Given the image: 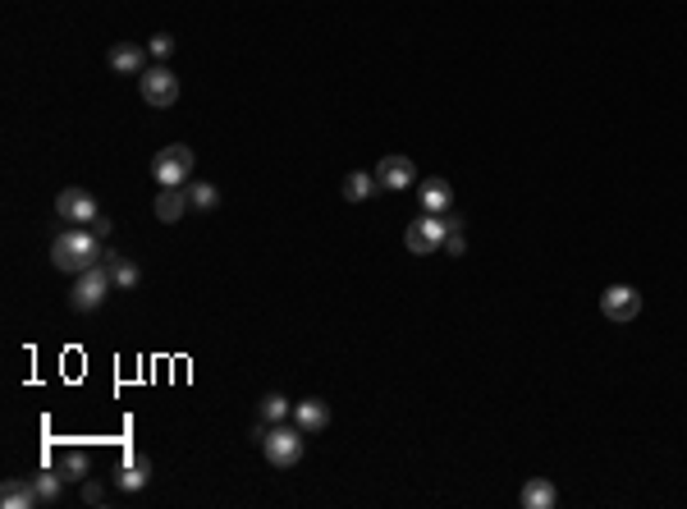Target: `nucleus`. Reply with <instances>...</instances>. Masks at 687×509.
<instances>
[{
  "label": "nucleus",
  "mask_w": 687,
  "mask_h": 509,
  "mask_svg": "<svg viewBox=\"0 0 687 509\" xmlns=\"http://www.w3.org/2000/svg\"><path fill=\"white\" fill-rule=\"evenodd\" d=\"M101 248L106 244L88 225H69L64 234H56V244H51V266L69 271V276H83V271H92L101 262Z\"/></svg>",
  "instance_id": "nucleus-1"
},
{
  "label": "nucleus",
  "mask_w": 687,
  "mask_h": 509,
  "mask_svg": "<svg viewBox=\"0 0 687 509\" xmlns=\"http://www.w3.org/2000/svg\"><path fill=\"white\" fill-rule=\"evenodd\" d=\"M303 445H307V432L294 422H271V436H266V445H262V454L275 463V468H294L298 459H303Z\"/></svg>",
  "instance_id": "nucleus-2"
},
{
  "label": "nucleus",
  "mask_w": 687,
  "mask_h": 509,
  "mask_svg": "<svg viewBox=\"0 0 687 509\" xmlns=\"http://www.w3.org/2000/svg\"><path fill=\"white\" fill-rule=\"evenodd\" d=\"M450 225H454V216H431V211H426L422 220L408 225L403 244H408V253H417V257H431V253L444 248V234H450Z\"/></svg>",
  "instance_id": "nucleus-3"
},
{
  "label": "nucleus",
  "mask_w": 687,
  "mask_h": 509,
  "mask_svg": "<svg viewBox=\"0 0 687 509\" xmlns=\"http://www.w3.org/2000/svg\"><path fill=\"white\" fill-rule=\"evenodd\" d=\"M110 285H115V271H110L106 262H97L92 271H83V276H78V285H73V294H69V303H73L78 312H97V307L106 303V294H110Z\"/></svg>",
  "instance_id": "nucleus-4"
},
{
  "label": "nucleus",
  "mask_w": 687,
  "mask_h": 509,
  "mask_svg": "<svg viewBox=\"0 0 687 509\" xmlns=\"http://www.w3.org/2000/svg\"><path fill=\"white\" fill-rule=\"evenodd\" d=\"M188 175H193V147H184V142L166 147V151H160L156 161H151V179H156L160 188H184Z\"/></svg>",
  "instance_id": "nucleus-5"
},
{
  "label": "nucleus",
  "mask_w": 687,
  "mask_h": 509,
  "mask_svg": "<svg viewBox=\"0 0 687 509\" xmlns=\"http://www.w3.org/2000/svg\"><path fill=\"white\" fill-rule=\"evenodd\" d=\"M138 88H142V101L156 106V110H166V106L179 101V78H175V69H166V65H147V69L138 73Z\"/></svg>",
  "instance_id": "nucleus-6"
},
{
  "label": "nucleus",
  "mask_w": 687,
  "mask_h": 509,
  "mask_svg": "<svg viewBox=\"0 0 687 509\" xmlns=\"http://www.w3.org/2000/svg\"><path fill=\"white\" fill-rule=\"evenodd\" d=\"M56 211H60V220H73V225H92L101 216V207L88 188H64L56 198Z\"/></svg>",
  "instance_id": "nucleus-7"
},
{
  "label": "nucleus",
  "mask_w": 687,
  "mask_h": 509,
  "mask_svg": "<svg viewBox=\"0 0 687 509\" xmlns=\"http://www.w3.org/2000/svg\"><path fill=\"white\" fill-rule=\"evenodd\" d=\"M600 312L610 322H637V312H641V294L632 285H610L600 294Z\"/></svg>",
  "instance_id": "nucleus-8"
},
{
  "label": "nucleus",
  "mask_w": 687,
  "mask_h": 509,
  "mask_svg": "<svg viewBox=\"0 0 687 509\" xmlns=\"http://www.w3.org/2000/svg\"><path fill=\"white\" fill-rule=\"evenodd\" d=\"M376 184L399 193V188L417 184V166L408 161V156H381V166H376Z\"/></svg>",
  "instance_id": "nucleus-9"
},
{
  "label": "nucleus",
  "mask_w": 687,
  "mask_h": 509,
  "mask_svg": "<svg viewBox=\"0 0 687 509\" xmlns=\"http://www.w3.org/2000/svg\"><path fill=\"white\" fill-rule=\"evenodd\" d=\"M417 198H422V211H431V216H450L454 211V188H450V179H422L417 184Z\"/></svg>",
  "instance_id": "nucleus-10"
},
{
  "label": "nucleus",
  "mask_w": 687,
  "mask_h": 509,
  "mask_svg": "<svg viewBox=\"0 0 687 509\" xmlns=\"http://www.w3.org/2000/svg\"><path fill=\"white\" fill-rule=\"evenodd\" d=\"M193 203H188V188H160L156 193V220H166V225H175V220H184V211H188Z\"/></svg>",
  "instance_id": "nucleus-11"
},
{
  "label": "nucleus",
  "mask_w": 687,
  "mask_h": 509,
  "mask_svg": "<svg viewBox=\"0 0 687 509\" xmlns=\"http://www.w3.org/2000/svg\"><path fill=\"white\" fill-rule=\"evenodd\" d=\"M147 47H138V42H119V47H110V69L115 73H142L147 69Z\"/></svg>",
  "instance_id": "nucleus-12"
},
{
  "label": "nucleus",
  "mask_w": 687,
  "mask_h": 509,
  "mask_svg": "<svg viewBox=\"0 0 687 509\" xmlns=\"http://www.w3.org/2000/svg\"><path fill=\"white\" fill-rule=\"evenodd\" d=\"M294 422L303 427L307 436L312 432H326V427H331V409L321 404V400H303V404H294Z\"/></svg>",
  "instance_id": "nucleus-13"
},
{
  "label": "nucleus",
  "mask_w": 687,
  "mask_h": 509,
  "mask_svg": "<svg viewBox=\"0 0 687 509\" xmlns=\"http://www.w3.org/2000/svg\"><path fill=\"white\" fill-rule=\"evenodd\" d=\"M0 505H5V509H32V505H42V496H37L32 478H28V482L10 478L5 487H0Z\"/></svg>",
  "instance_id": "nucleus-14"
},
{
  "label": "nucleus",
  "mask_w": 687,
  "mask_h": 509,
  "mask_svg": "<svg viewBox=\"0 0 687 509\" xmlns=\"http://www.w3.org/2000/svg\"><path fill=\"white\" fill-rule=\"evenodd\" d=\"M56 468H60V473H64V482H83L88 478V450H78V445H69V450H60L56 454Z\"/></svg>",
  "instance_id": "nucleus-15"
},
{
  "label": "nucleus",
  "mask_w": 687,
  "mask_h": 509,
  "mask_svg": "<svg viewBox=\"0 0 687 509\" xmlns=\"http://www.w3.org/2000/svg\"><path fill=\"white\" fill-rule=\"evenodd\" d=\"M554 500H559V491H554L550 478H532L528 487H522V505H528V509H550Z\"/></svg>",
  "instance_id": "nucleus-16"
},
{
  "label": "nucleus",
  "mask_w": 687,
  "mask_h": 509,
  "mask_svg": "<svg viewBox=\"0 0 687 509\" xmlns=\"http://www.w3.org/2000/svg\"><path fill=\"white\" fill-rule=\"evenodd\" d=\"M147 478H151V463H147L142 454H133L125 468H119V478H115V482L125 487V491H142V487H147Z\"/></svg>",
  "instance_id": "nucleus-17"
},
{
  "label": "nucleus",
  "mask_w": 687,
  "mask_h": 509,
  "mask_svg": "<svg viewBox=\"0 0 687 509\" xmlns=\"http://www.w3.org/2000/svg\"><path fill=\"white\" fill-rule=\"evenodd\" d=\"M376 188H381V184H376V175H362V170L344 175V198H348V203H367Z\"/></svg>",
  "instance_id": "nucleus-18"
},
{
  "label": "nucleus",
  "mask_w": 687,
  "mask_h": 509,
  "mask_svg": "<svg viewBox=\"0 0 687 509\" xmlns=\"http://www.w3.org/2000/svg\"><path fill=\"white\" fill-rule=\"evenodd\" d=\"M32 487H37V496H42V505H56L60 500V487H64V473H60V468H56V473H51V468H42V473L32 478Z\"/></svg>",
  "instance_id": "nucleus-19"
},
{
  "label": "nucleus",
  "mask_w": 687,
  "mask_h": 509,
  "mask_svg": "<svg viewBox=\"0 0 687 509\" xmlns=\"http://www.w3.org/2000/svg\"><path fill=\"white\" fill-rule=\"evenodd\" d=\"M257 413H262L266 422H289V418H294V404H289L285 395H266V400L257 404Z\"/></svg>",
  "instance_id": "nucleus-20"
},
{
  "label": "nucleus",
  "mask_w": 687,
  "mask_h": 509,
  "mask_svg": "<svg viewBox=\"0 0 687 509\" xmlns=\"http://www.w3.org/2000/svg\"><path fill=\"white\" fill-rule=\"evenodd\" d=\"M188 203L202 207V211H211L220 203V193H216V184H188Z\"/></svg>",
  "instance_id": "nucleus-21"
},
{
  "label": "nucleus",
  "mask_w": 687,
  "mask_h": 509,
  "mask_svg": "<svg viewBox=\"0 0 687 509\" xmlns=\"http://www.w3.org/2000/svg\"><path fill=\"white\" fill-rule=\"evenodd\" d=\"M444 253H450V257H463V253H468V234H463L459 220L450 225V234H444Z\"/></svg>",
  "instance_id": "nucleus-22"
},
{
  "label": "nucleus",
  "mask_w": 687,
  "mask_h": 509,
  "mask_svg": "<svg viewBox=\"0 0 687 509\" xmlns=\"http://www.w3.org/2000/svg\"><path fill=\"white\" fill-rule=\"evenodd\" d=\"M138 280H142V271H138L133 262H119V266H115V285H119V289H138Z\"/></svg>",
  "instance_id": "nucleus-23"
},
{
  "label": "nucleus",
  "mask_w": 687,
  "mask_h": 509,
  "mask_svg": "<svg viewBox=\"0 0 687 509\" xmlns=\"http://www.w3.org/2000/svg\"><path fill=\"white\" fill-rule=\"evenodd\" d=\"M147 51H151L156 60H166V56L175 51V37H170V32H156V37H151V42H147Z\"/></svg>",
  "instance_id": "nucleus-24"
},
{
  "label": "nucleus",
  "mask_w": 687,
  "mask_h": 509,
  "mask_svg": "<svg viewBox=\"0 0 687 509\" xmlns=\"http://www.w3.org/2000/svg\"><path fill=\"white\" fill-rule=\"evenodd\" d=\"M266 436H271V422L262 418V422L253 427V432H248V441H253V445H266Z\"/></svg>",
  "instance_id": "nucleus-25"
},
{
  "label": "nucleus",
  "mask_w": 687,
  "mask_h": 509,
  "mask_svg": "<svg viewBox=\"0 0 687 509\" xmlns=\"http://www.w3.org/2000/svg\"><path fill=\"white\" fill-rule=\"evenodd\" d=\"M83 500H88V505H106V491H101L97 482H88V487H83Z\"/></svg>",
  "instance_id": "nucleus-26"
},
{
  "label": "nucleus",
  "mask_w": 687,
  "mask_h": 509,
  "mask_svg": "<svg viewBox=\"0 0 687 509\" xmlns=\"http://www.w3.org/2000/svg\"><path fill=\"white\" fill-rule=\"evenodd\" d=\"M88 229H92V234H97V239H106V234H110V220H106V216H97V220H92V225H88Z\"/></svg>",
  "instance_id": "nucleus-27"
}]
</instances>
